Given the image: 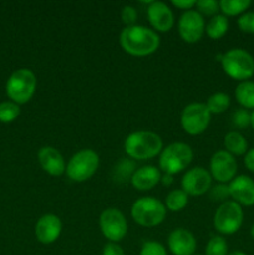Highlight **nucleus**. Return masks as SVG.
<instances>
[{
  "mask_svg": "<svg viewBox=\"0 0 254 255\" xmlns=\"http://www.w3.org/2000/svg\"><path fill=\"white\" fill-rule=\"evenodd\" d=\"M120 45L126 54L134 57H144L154 54L161 45L156 31L143 25L125 26L120 34Z\"/></svg>",
  "mask_w": 254,
  "mask_h": 255,
  "instance_id": "f257e3e1",
  "label": "nucleus"
},
{
  "mask_svg": "<svg viewBox=\"0 0 254 255\" xmlns=\"http://www.w3.org/2000/svg\"><path fill=\"white\" fill-rule=\"evenodd\" d=\"M124 148L129 158L146 161L159 156L163 149V141L152 131H136L126 137Z\"/></svg>",
  "mask_w": 254,
  "mask_h": 255,
  "instance_id": "f03ea898",
  "label": "nucleus"
},
{
  "mask_svg": "<svg viewBox=\"0 0 254 255\" xmlns=\"http://www.w3.org/2000/svg\"><path fill=\"white\" fill-rule=\"evenodd\" d=\"M222 70L232 80L243 82L254 76V57L244 49H231L222 55Z\"/></svg>",
  "mask_w": 254,
  "mask_h": 255,
  "instance_id": "7ed1b4c3",
  "label": "nucleus"
},
{
  "mask_svg": "<svg viewBox=\"0 0 254 255\" xmlns=\"http://www.w3.org/2000/svg\"><path fill=\"white\" fill-rule=\"evenodd\" d=\"M193 161V149L183 142H173L159 153L158 168L164 174H178L188 168Z\"/></svg>",
  "mask_w": 254,
  "mask_h": 255,
  "instance_id": "20e7f679",
  "label": "nucleus"
},
{
  "mask_svg": "<svg viewBox=\"0 0 254 255\" xmlns=\"http://www.w3.org/2000/svg\"><path fill=\"white\" fill-rule=\"evenodd\" d=\"M167 216V208L163 202L154 197H142L131 207V217L141 227L153 228L159 226Z\"/></svg>",
  "mask_w": 254,
  "mask_h": 255,
  "instance_id": "39448f33",
  "label": "nucleus"
},
{
  "mask_svg": "<svg viewBox=\"0 0 254 255\" xmlns=\"http://www.w3.org/2000/svg\"><path fill=\"white\" fill-rule=\"evenodd\" d=\"M100 166V157L94 149L85 148L76 152L66 164L65 174L76 183L89 181L96 173Z\"/></svg>",
  "mask_w": 254,
  "mask_h": 255,
  "instance_id": "423d86ee",
  "label": "nucleus"
},
{
  "mask_svg": "<svg viewBox=\"0 0 254 255\" xmlns=\"http://www.w3.org/2000/svg\"><path fill=\"white\" fill-rule=\"evenodd\" d=\"M36 86V75L29 69H19L12 72L7 80L6 94L12 102L24 105L32 99Z\"/></svg>",
  "mask_w": 254,
  "mask_h": 255,
  "instance_id": "0eeeda50",
  "label": "nucleus"
},
{
  "mask_svg": "<svg viewBox=\"0 0 254 255\" xmlns=\"http://www.w3.org/2000/svg\"><path fill=\"white\" fill-rule=\"evenodd\" d=\"M244 212L238 203L227 201L217 208L213 216V227L222 236H232L241 229Z\"/></svg>",
  "mask_w": 254,
  "mask_h": 255,
  "instance_id": "6e6552de",
  "label": "nucleus"
},
{
  "mask_svg": "<svg viewBox=\"0 0 254 255\" xmlns=\"http://www.w3.org/2000/svg\"><path fill=\"white\" fill-rule=\"evenodd\" d=\"M212 114L203 102H192L187 105L181 114L182 129L189 136H199L208 128Z\"/></svg>",
  "mask_w": 254,
  "mask_h": 255,
  "instance_id": "1a4fd4ad",
  "label": "nucleus"
},
{
  "mask_svg": "<svg viewBox=\"0 0 254 255\" xmlns=\"http://www.w3.org/2000/svg\"><path fill=\"white\" fill-rule=\"evenodd\" d=\"M99 226L105 238L114 243L122 241L128 231L126 217L117 208H107L102 211L99 218Z\"/></svg>",
  "mask_w": 254,
  "mask_h": 255,
  "instance_id": "9d476101",
  "label": "nucleus"
},
{
  "mask_svg": "<svg viewBox=\"0 0 254 255\" xmlns=\"http://www.w3.org/2000/svg\"><path fill=\"white\" fill-rule=\"evenodd\" d=\"M238 163L236 157L224 149L214 152L209 161V173L218 183L228 184L237 177Z\"/></svg>",
  "mask_w": 254,
  "mask_h": 255,
  "instance_id": "9b49d317",
  "label": "nucleus"
},
{
  "mask_svg": "<svg viewBox=\"0 0 254 255\" xmlns=\"http://www.w3.org/2000/svg\"><path fill=\"white\" fill-rule=\"evenodd\" d=\"M212 176L203 167H193L183 174L181 181L182 191L188 197H199L208 193L212 188Z\"/></svg>",
  "mask_w": 254,
  "mask_h": 255,
  "instance_id": "f8f14e48",
  "label": "nucleus"
},
{
  "mask_svg": "<svg viewBox=\"0 0 254 255\" xmlns=\"http://www.w3.org/2000/svg\"><path fill=\"white\" fill-rule=\"evenodd\" d=\"M206 32L204 17L196 10L184 11L178 20L179 37L187 44H196Z\"/></svg>",
  "mask_w": 254,
  "mask_h": 255,
  "instance_id": "ddd939ff",
  "label": "nucleus"
},
{
  "mask_svg": "<svg viewBox=\"0 0 254 255\" xmlns=\"http://www.w3.org/2000/svg\"><path fill=\"white\" fill-rule=\"evenodd\" d=\"M147 17L152 30L157 34L171 31L174 25L173 11L163 1H149L147 7Z\"/></svg>",
  "mask_w": 254,
  "mask_h": 255,
  "instance_id": "4468645a",
  "label": "nucleus"
},
{
  "mask_svg": "<svg viewBox=\"0 0 254 255\" xmlns=\"http://www.w3.org/2000/svg\"><path fill=\"white\" fill-rule=\"evenodd\" d=\"M61 219L56 214H44L35 224V237L40 243L46 244V246L55 243L61 236Z\"/></svg>",
  "mask_w": 254,
  "mask_h": 255,
  "instance_id": "2eb2a0df",
  "label": "nucleus"
},
{
  "mask_svg": "<svg viewBox=\"0 0 254 255\" xmlns=\"http://www.w3.org/2000/svg\"><path fill=\"white\" fill-rule=\"evenodd\" d=\"M229 197L241 207L254 206V179L241 174L228 183Z\"/></svg>",
  "mask_w": 254,
  "mask_h": 255,
  "instance_id": "dca6fc26",
  "label": "nucleus"
},
{
  "mask_svg": "<svg viewBox=\"0 0 254 255\" xmlns=\"http://www.w3.org/2000/svg\"><path fill=\"white\" fill-rule=\"evenodd\" d=\"M167 246L173 255H194L197 249L196 237L186 228H176L169 233Z\"/></svg>",
  "mask_w": 254,
  "mask_h": 255,
  "instance_id": "f3484780",
  "label": "nucleus"
},
{
  "mask_svg": "<svg viewBox=\"0 0 254 255\" xmlns=\"http://www.w3.org/2000/svg\"><path fill=\"white\" fill-rule=\"evenodd\" d=\"M40 167L51 177H60L66 171V162L55 147L44 146L37 152Z\"/></svg>",
  "mask_w": 254,
  "mask_h": 255,
  "instance_id": "a211bd4d",
  "label": "nucleus"
},
{
  "mask_svg": "<svg viewBox=\"0 0 254 255\" xmlns=\"http://www.w3.org/2000/svg\"><path fill=\"white\" fill-rule=\"evenodd\" d=\"M162 172L154 166H142L133 172L131 177V184L139 192H147L153 189L161 183Z\"/></svg>",
  "mask_w": 254,
  "mask_h": 255,
  "instance_id": "6ab92c4d",
  "label": "nucleus"
},
{
  "mask_svg": "<svg viewBox=\"0 0 254 255\" xmlns=\"http://www.w3.org/2000/svg\"><path fill=\"white\" fill-rule=\"evenodd\" d=\"M223 146L224 151H227L234 157L244 156L249 149L246 137L238 131L228 132L223 138Z\"/></svg>",
  "mask_w": 254,
  "mask_h": 255,
  "instance_id": "aec40b11",
  "label": "nucleus"
},
{
  "mask_svg": "<svg viewBox=\"0 0 254 255\" xmlns=\"http://www.w3.org/2000/svg\"><path fill=\"white\" fill-rule=\"evenodd\" d=\"M234 97L242 109L254 110V81L239 82L234 90Z\"/></svg>",
  "mask_w": 254,
  "mask_h": 255,
  "instance_id": "412c9836",
  "label": "nucleus"
},
{
  "mask_svg": "<svg viewBox=\"0 0 254 255\" xmlns=\"http://www.w3.org/2000/svg\"><path fill=\"white\" fill-rule=\"evenodd\" d=\"M228 29V17H226L222 14H218L216 15V16L211 17V20L207 22L206 32H204V34H207V36L211 40H219L227 34Z\"/></svg>",
  "mask_w": 254,
  "mask_h": 255,
  "instance_id": "4be33fe9",
  "label": "nucleus"
},
{
  "mask_svg": "<svg viewBox=\"0 0 254 255\" xmlns=\"http://www.w3.org/2000/svg\"><path fill=\"white\" fill-rule=\"evenodd\" d=\"M251 0H221L219 11L226 17L241 16L251 7Z\"/></svg>",
  "mask_w": 254,
  "mask_h": 255,
  "instance_id": "5701e85b",
  "label": "nucleus"
},
{
  "mask_svg": "<svg viewBox=\"0 0 254 255\" xmlns=\"http://www.w3.org/2000/svg\"><path fill=\"white\" fill-rule=\"evenodd\" d=\"M206 106L212 115L223 114L231 106V97L226 92H214L207 99Z\"/></svg>",
  "mask_w": 254,
  "mask_h": 255,
  "instance_id": "b1692460",
  "label": "nucleus"
},
{
  "mask_svg": "<svg viewBox=\"0 0 254 255\" xmlns=\"http://www.w3.org/2000/svg\"><path fill=\"white\" fill-rule=\"evenodd\" d=\"M188 204V196L186 192L182 189H173L169 192L164 201V206H166L167 211L171 212H181L186 208Z\"/></svg>",
  "mask_w": 254,
  "mask_h": 255,
  "instance_id": "393cba45",
  "label": "nucleus"
},
{
  "mask_svg": "<svg viewBox=\"0 0 254 255\" xmlns=\"http://www.w3.org/2000/svg\"><path fill=\"white\" fill-rule=\"evenodd\" d=\"M206 255H228V243L222 236H213L204 249Z\"/></svg>",
  "mask_w": 254,
  "mask_h": 255,
  "instance_id": "a878e982",
  "label": "nucleus"
},
{
  "mask_svg": "<svg viewBox=\"0 0 254 255\" xmlns=\"http://www.w3.org/2000/svg\"><path fill=\"white\" fill-rule=\"evenodd\" d=\"M20 115V106L12 101H5L0 104V122L9 124L16 120Z\"/></svg>",
  "mask_w": 254,
  "mask_h": 255,
  "instance_id": "bb28decb",
  "label": "nucleus"
},
{
  "mask_svg": "<svg viewBox=\"0 0 254 255\" xmlns=\"http://www.w3.org/2000/svg\"><path fill=\"white\" fill-rule=\"evenodd\" d=\"M136 171L134 169V164L132 162H129L128 159H122L119 164L115 168L114 173H115V179L117 182H126L131 181V177L133 174V172Z\"/></svg>",
  "mask_w": 254,
  "mask_h": 255,
  "instance_id": "cd10ccee",
  "label": "nucleus"
},
{
  "mask_svg": "<svg viewBox=\"0 0 254 255\" xmlns=\"http://www.w3.org/2000/svg\"><path fill=\"white\" fill-rule=\"evenodd\" d=\"M196 11L199 12L202 16H216V15H218L219 11V1H216V0H198L196 2Z\"/></svg>",
  "mask_w": 254,
  "mask_h": 255,
  "instance_id": "c85d7f7f",
  "label": "nucleus"
},
{
  "mask_svg": "<svg viewBox=\"0 0 254 255\" xmlns=\"http://www.w3.org/2000/svg\"><path fill=\"white\" fill-rule=\"evenodd\" d=\"M232 124L237 128H247L248 126H251V112L242 107L238 109L232 115Z\"/></svg>",
  "mask_w": 254,
  "mask_h": 255,
  "instance_id": "c756f323",
  "label": "nucleus"
},
{
  "mask_svg": "<svg viewBox=\"0 0 254 255\" xmlns=\"http://www.w3.org/2000/svg\"><path fill=\"white\" fill-rule=\"evenodd\" d=\"M237 26L244 34L254 35V11H247L238 17Z\"/></svg>",
  "mask_w": 254,
  "mask_h": 255,
  "instance_id": "7c9ffc66",
  "label": "nucleus"
},
{
  "mask_svg": "<svg viewBox=\"0 0 254 255\" xmlns=\"http://www.w3.org/2000/svg\"><path fill=\"white\" fill-rule=\"evenodd\" d=\"M209 198L213 202H219L221 204L228 201V198H231V197H229L228 184L218 183L214 187H212V188L209 189Z\"/></svg>",
  "mask_w": 254,
  "mask_h": 255,
  "instance_id": "2f4dec72",
  "label": "nucleus"
},
{
  "mask_svg": "<svg viewBox=\"0 0 254 255\" xmlns=\"http://www.w3.org/2000/svg\"><path fill=\"white\" fill-rule=\"evenodd\" d=\"M139 255H167V249L159 242L148 241L142 244Z\"/></svg>",
  "mask_w": 254,
  "mask_h": 255,
  "instance_id": "473e14b6",
  "label": "nucleus"
},
{
  "mask_svg": "<svg viewBox=\"0 0 254 255\" xmlns=\"http://www.w3.org/2000/svg\"><path fill=\"white\" fill-rule=\"evenodd\" d=\"M137 16H138V15H137V10L134 9L133 6H131V5H126V6L122 7L121 19H122V22L126 25V27L136 25Z\"/></svg>",
  "mask_w": 254,
  "mask_h": 255,
  "instance_id": "72a5a7b5",
  "label": "nucleus"
},
{
  "mask_svg": "<svg viewBox=\"0 0 254 255\" xmlns=\"http://www.w3.org/2000/svg\"><path fill=\"white\" fill-rule=\"evenodd\" d=\"M102 255H126L122 247L119 243H114V242H109L105 244L104 249H102Z\"/></svg>",
  "mask_w": 254,
  "mask_h": 255,
  "instance_id": "f704fd0d",
  "label": "nucleus"
},
{
  "mask_svg": "<svg viewBox=\"0 0 254 255\" xmlns=\"http://www.w3.org/2000/svg\"><path fill=\"white\" fill-rule=\"evenodd\" d=\"M172 5L174 7L179 10H183L184 11H189V10H193V7H196V0H172Z\"/></svg>",
  "mask_w": 254,
  "mask_h": 255,
  "instance_id": "c9c22d12",
  "label": "nucleus"
},
{
  "mask_svg": "<svg viewBox=\"0 0 254 255\" xmlns=\"http://www.w3.org/2000/svg\"><path fill=\"white\" fill-rule=\"evenodd\" d=\"M243 162L246 168L252 173H254V147L247 151V153L244 154Z\"/></svg>",
  "mask_w": 254,
  "mask_h": 255,
  "instance_id": "e433bc0d",
  "label": "nucleus"
},
{
  "mask_svg": "<svg viewBox=\"0 0 254 255\" xmlns=\"http://www.w3.org/2000/svg\"><path fill=\"white\" fill-rule=\"evenodd\" d=\"M161 183L163 184V186H167L169 187L172 183H173V176H171V174H162L161 177Z\"/></svg>",
  "mask_w": 254,
  "mask_h": 255,
  "instance_id": "4c0bfd02",
  "label": "nucleus"
},
{
  "mask_svg": "<svg viewBox=\"0 0 254 255\" xmlns=\"http://www.w3.org/2000/svg\"><path fill=\"white\" fill-rule=\"evenodd\" d=\"M228 255H248V254L244 253V252H241V251H233V252H231V253H228Z\"/></svg>",
  "mask_w": 254,
  "mask_h": 255,
  "instance_id": "58836bf2",
  "label": "nucleus"
},
{
  "mask_svg": "<svg viewBox=\"0 0 254 255\" xmlns=\"http://www.w3.org/2000/svg\"><path fill=\"white\" fill-rule=\"evenodd\" d=\"M251 126L254 131V110L251 112Z\"/></svg>",
  "mask_w": 254,
  "mask_h": 255,
  "instance_id": "ea45409f",
  "label": "nucleus"
},
{
  "mask_svg": "<svg viewBox=\"0 0 254 255\" xmlns=\"http://www.w3.org/2000/svg\"><path fill=\"white\" fill-rule=\"evenodd\" d=\"M249 233H251V237H252V238L254 239V223L252 224V227H251V232H249Z\"/></svg>",
  "mask_w": 254,
  "mask_h": 255,
  "instance_id": "a19ab883",
  "label": "nucleus"
},
{
  "mask_svg": "<svg viewBox=\"0 0 254 255\" xmlns=\"http://www.w3.org/2000/svg\"><path fill=\"white\" fill-rule=\"evenodd\" d=\"M194 255H201V254H194Z\"/></svg>",
  "mask_w": 254,
  "mask_h": 255,
  "instance_id": "79ce46f5",
  "label": "nucleus"
}]
</instances>
